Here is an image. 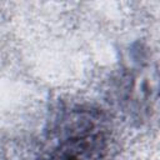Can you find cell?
<instances>
[{"label": "cell", "instance_id": "obj_1", "mask_svg": "<svg viewBox=\"0 0 160 160\" xmlns=\"http://www.w3.org/2000/svg\"><path fill=\"white\" fill-rule=\"evenodd\" d=\"M108 149V129L100 114L72 110L40 160H105Z\"/></svg>", "mask_w": 160, "mask_h": 160}]
</instances>
